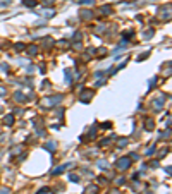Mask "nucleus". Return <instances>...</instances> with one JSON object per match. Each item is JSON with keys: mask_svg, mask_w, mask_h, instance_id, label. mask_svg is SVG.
Returning a JSON list of instances; mask_svg holds the SVG:
<instances>
[{"mask_svg": "<svg viewBox=\"0 0 172 194\" xmlns=\"http://www.w3.org/2000/svg\"><path fill=\"white\" fill-rule=\"evenodd\" d=\"M40 16L45 17V19H52L53 16H55V10L52 9V7H47V9H43L41 12H40Z\"/></svg>", "mask_w": 172, "mask_h": 194, "instance_id": "obj_7", "label": "nucleus"}, {"mask_svg": "<svg viewBox=\"0 0 172 194\" xmlns=\"http://www.w3.org/2000/svg\"><path fill=\"white\" fill-rule=\"evenodd\" d=\"M22 150V146H16V148H12V155H17L19 151Z\"/></svg>", "mask_w": 172, "mask_h": 194, "instance_id": "obj_32", "label": "nucleus"}, {"mask_svg": "<svg viewBox=\"0 0 172 194\" xmlns=\"http://www.w3.org/2000/svg\"><path fill=\"white\" fill-rule=\"evenodd\" d=\"M4 124L5 125H14V113H9L4 117Z\"/></svg>", "mask_w": 172, "mask_h": 194, "instance_id": "obj_14", "label": "nucleus"}, {"mask_svg": "<svg viewBox=\"0 0 172 194\" xmlns=\"http://www.w3.org/2000/svg\"><path fill=\"white\" fill-rule=\"evenodd\" d=\"M26 50H28V55H31V57H34L38 53V47L36 45H29V47H26Z\"/></svg>", "mask_w": 172, "mask_h": 194, "instance_id": "obj_12", "label": "nucleus"}, {"mask_svg": "<svg viewBox=\"0 0 172 194\" xmlns=\"http://www.w3.org/2000/svg\"><path fill=\"white\" fill-rule=\"evenodd\" d=\"M102 127H103V129H110V127H112V122H103V124H102Z\"/></svg>", "mask_w": 172, "mask_h": 194, "instance_id": "obj_29", "label": "nucleus"}, {"mask_svg": "<svg viewBox=\"0 0 172 194\" xmlns=\"http://www.w3.org/2000/svg\"><path fill=\"white\" fill-rule=\"evenodd\" d=\"M60 101H62V95H53V96L43 98L41 101H40V105H41L43 108H52V107H55V105H59Z\"/></svg>", "mask_w": 172, "mask_h": 194, "instance_id": "obj_1", "label": "nucleus"}, {"mask_svg": "<svg viewBox=\"0 0 172 194\" xmlns=\"http://www.w3.org/2000/svg\"><path fill=\"white\" fill-rule=\"evenodd\" d=\"M69 181L74 182V184H77V182H79V175H76V173H71V175H69Z\"/></svg>", "mask_w": 172, "mask_h": 194, "instance_id": "obj_21", "label": "nucleus"}, {"mask_svg": "<svg viewBox=\"0 0 172 194\" xmlns=\"http://www.w3.org/2000/svg\"><path fill=\"white\" fill-rule=\"evenodd\" d=\"M126 144H127V139H126V138H122V139H119V141H117V146H119V148H124Z\"/></svg>", "mask_w": 172, "mask_h": 194, "instance_id": "obj_23", "label": "nucleus"}, {"mask_svg": "<svg viewBox=\"0 0 172 194\" xmlns=\"http://www.w3.org/2000/svg\"><path fill=\"white\" fill-rule=\"evenodd\" d=\"M45 148H47V150H55V148H57V144H55V143H53V141H50V143H47V144H45Z\"/></svg>", "mask_w": 172, "mask_h": 194, "instance_id": "obj_24", "label": "nucleus"}, {"mask_svg": "<svg viewBox=\"0 0 172 194\" xmlns=\"http://www.w3.org/2000/svg\"><path fill=\"white\" fill-rule=\"evenodd\" d=\"M41 5L43 7H53V5H55V0H41Z\"/></svg>", "mask_w": 172, "mask_h": 194, "instance_id": "obj_18", "label": "nucleus"}, {"mask_svg": "<svg viewBox=\"0 0 172 194\" xmlns=\"http://www.w3.org/2000/svg\"><path fill=\"white\" fill-rule=\"evenodd\" d=\"M150 36H153V29H150V31H146L145 33V38H150Z\"/></svg>", "mask_w": 172, "mask_h": 194, "instance_id": "obj_36", "label": "nucleus"}, {"mask_svg": "<svg viewBox=\"0 0 172 194\" xmlns=\"http://www.w3.org/2000/svg\"><path fill=\"white\" fill-rule=\"evenodd\" d=\"M146 57H148V53H143V55H141V57H139V59H138V60H145Z\"/></svg>", "mask_w": 172, "mask_h": 194, "instance_id": "obj_42", "label": "nucleus"}, {"mask_svg": "<svg viewBox=\"0 0 172 194\" xmlns=\"http://www.w3.org/2000/svg\"><path fill=\"white\" fill-rule=\"evenodd\" d=\"M117 185H122V184H124V179H117Z\"/></svg>", "mask_w": 172, "mask_h": 194, "instance_id": "obj_40", "label": "nucleus"}, {"mask_svg": "<svg viewBox=\"0 0 172 194\" xmlns=\"http://www.w3.org/2000/svg\"><path fill=\"white\" fill-rule=\"evenodd\" d=\"M0 194H10V189H9V187H2V189H0Z\"/></svg>", "mask_w": 172, "mask_h": 194, "instance_id": "obj_33", "label": "nucleus"}, {"mask_svg": "<svg viewBox=\"0 0 172 194\" xmlns=\"http://www.w3.org/2000/svg\"><path fill=\"white\" fill-rule=\"evenodd\" d=\"M72 40H74V41H79V40H83V33H81V31H76V33L72 35Z\"/></svg>", "mask_w": 172, "mask_h": 194, "instance_id": "obj_20", "label": "nucleus"}, {"mask_svg": "<svg viewBox=\"0 0 172 194\" xmlns=\"http://www.w3.org/2000/svg\"><path fill=\"white\" fill-rule=\"evenodd\" d=\"M96 165H98V168H102V170H107V168H108V163L105 162V160H98Z\"/></svg>", "mask_w": 172, "mask_h": 194, "instance_id": "obj_16", "label": "nucleus"}, {"mask_svg": "<svg viewBox=\"0 0 172 194\" xmlns=\"http://www.w3.org/2000/svg\"><path fill=\"white\" fill-rule=\"evenodd\" d=\"M100 14H102V16H110L112 12H114V9H112V5H102V7H100Z\"/></svg>", "mask_w": 172, "mask_h": 194, "instance_id": "obj_9", "label": "nucleus"}, {"mask_svg": "<svg viewBox=\"0 0 172 194\" xmlns=\"http://www.w3.org/2000/svg\"><path fill=\"white\" fill-rule=\"evenodd\" d=\"M153 129H155L153 119H146V120H145V131H153Z\"/></svg>", "mask_w": 172, "mask_h": 194, "instance_id": "obj_11", "label": "nucleus"}, {"mask_svg": "<svg viewBox=\"0 0 172 194\" xmlns=\"http://www.w3.org/2000/svg\"><path fill=\"white\" fill-rule=\"evenodd\" d=\"M93 95H95V89H83L81 91V101L83 103H90L91 101V98H93Z\"/></svg>", "mask_w": 172, "mask_h": 194, "instance_id": "obj_3", "label": "nucleus"}, {"mask_svg": "<svg viewBox=\"0 0 172 194\" xmlns=\"http://www.w3.org/2000/svg\"><path fill=\"white\" fill-rule=\"evenodd\" d=\"M10 4V0H4V2H0V7H5V5Z\"/></svg>", "mask_w": 172, "mask_h": 194, "instance_id": "obj_39", "label": "nucleus"}, {"mask_svg": "<svg viewBox=\"0 0 172 194\" xmlns=\"http://www.w3.org/2000/svg\"><path fill=\"white\" fill-rule=\"evenodd\" d=\"M112 138H114V136H112ZM112 138H105V139H102V141L98 143V146H107L108 143L112 141Z\"/></svg>", "mask_w": 172, "mask_h": 194, "instance_id": "obj_22", "label": "nucleus"}, {"mask_svg": "<svg viewBox=\"0 0 172 194\" xmlns=\"http://www.w3.org/2000/svg\"><path fill=\"white\" fill-rule=\"evenodd\" d=\"M59 45H60V47H67V40H60Z\"/></svg>", "mask_w": 172, "mask_h": 194, "instance_id": "obj_37", "label": "nucleus"}, {"mask_svg": "<svg viewBox=\"0 0 172 194\" xmlns=\"http://www.w3.org/2000/svg\"><path fill=\"white\" fill-rule=\"evenodd\" d=\"M110 194H119V191H117V189H114V191H110Z\"/></svg>", "mask_w": 172, "mask_h": 194, "instance_id": "obj_44", "label": "nucleus"}, {"mask_svg": "<svg viewBox=\"0 0 172 194\" xmlns=\"http://www.w3.org/2000/svg\"><path fill=\"white\" fill-rule=\"evenodd\" d=\"M131 162H133V160L129 158V156H122V158H119L115 162V168L119 172H124V170H127V168L131 167Z\"/></svg>", "mask_w": 172, "mask_h": 194, "instance_id": "obj_2", "label": "nucleus"}, {"mask_svg": "<svg viewBox=\"0 0 172 194\" xmlns=\"http://www.w3.org/2000/svg\"><path fill=\"white\" fill-rule=\"evenodd\" d=\"M79 4L81 5H91L93 4V0H79Z\"/></svg>", "mask_w": 172, "mask_h": 194, "instance_id": "obj_28", "label": "nucleus"}, {"mask_svg": "<svg viewBox=\"0 0 172 194\" xmlns=\"http://www.w3.org/2000/svg\"><path fill=\"white\" fill-rule=\"evenodd\" d=\"M95 134H96V125H93L90 129V134H88V136H83V138L84 139H95Z\"/></svg>", "mask_w": 172, "mask_h": 194, "instance_id": "obj_15", "label": "nucleus"}, {"mask_svg": "<svg viewBox=\"0 0 172 194\" xmlns=\"http://www.w3.org/2000/svg\"><path fill=\"white\" fill-rule=\"evenodd\" d=\"M95 53H98L100 59H103V57L107 55V48H98V50H95Z\"/></svg>", "mask_w": 172, "mask_h": 194, "instance_id": "obj_19", "label": "nucleus"}, {"mask_svg": "<svg viewBox=\"0 0 172 194\" xmlns=\"http://www.w3.org/2000/svg\"><path fill=\"white\" fill-rule=\"evenodd\" d=\"M95 31H96V33H103V31H105V26H98Z\"/></svg>", "mask_w": 172, "mask_h": 194, "instance_id": "obj_38", "label": "nucleus"}, {"mask_svg": "<svg viewBox=\"0 0 172 194\" xmlns=\"http://www.w3.org/2000/svg\"><path fill=\"white\" fill-rule=\"evenodd\" d=\"M93 10H90V9H83L81 12H79V19L81 21H91L93 19Z\"/></svg>", "mask_w": 172, "mask_h": 194, "instance_id": "obj_5", "label": "nucleus"}, {"mask_svg": "<svg viewBox=\"0 0 172 194\" xmlns=\"http://www.w3.org/2000/svg\"><path fill=\"white\" fill-rule=\"evenodd\" d=\"M4 141H5V136L2 134V136H0V143H4Z\"/></svg>", "mask_w": 172, "mask_h": 194, "instance_id": "obj_43", "label": "nucleus"}, {"mask_svg": "<svg viewBox=\"0 0 172 194\" xmlns=\"http://www.w3.org/2000/svg\"><path fill=\"white\" fill-rule=\"evenodd\" d=\"M98 192V185L96 184H88L84 187V194H96Z\"/></svg>", "mask_w": 172, "mask_h": 194, "instance_id": "obj_8", "label": "nucleus"}, {"mask_svg": "<svg viewBox=\"0 0 172 194\" xmlns=\"http://www.w3.org/2000/svg\"><path fill=\"white\" fill-rule=\"evenodd\" d=\"M129 158H131V160H138V153H133V155L129 156Z\"/></svg>", "mask_w": 172, "mask_h": 194, "instance_id": "obj_41", "label": "nucleus"}, {"mask_svg": "<svg viewBox=\"0 0 172 194\" xmlns=\"http://www.w3.org/2000/svg\"><path fill=\"white\" fill-rule=\"evenodd\" d=\"M52 45H55V41L52 38H45V47H52Z\"/></svg>", "mask_w": 172, "mask_h": 194, "instance_id": "obj_26", "label": "nucleus"}, {"mask_svg": "<svg viewBox=\"0 0 172 194\" xmlns=\"http://www.w3.org/2000/svg\"><path fill=\"white\" fill-rule=\"evenodd\" d=\"M47 192H50V187H41L36 194H47Z\"/></svg>", "mask_w": 172, "mask_h": 194, "instance_id": "obj_27", "label": "nucleus"}, {"mask_svg": "<svg viewBox=\"0 0 172 194\" xmlns=\"http://www.w3.org/2000/svg\"><path fill=\"white\" fill-rule=\"evenodd\" d=\"M72 165H74V163L60 165V167H57V168H53V170H52V175H60V173L64 172V170H67V168H72Z\"/></svg>", "mask_w": 172, "mask_h": 194, "instance_id": "obj_6", "label": "nucleus"}, {"mask_svg": "<svg viewBox=\"0 0 172 194\" xmlns=\"http://www.w3.org/2000/svg\"><path fill=\"white\" fill-rule=\"evenodd\" d=\"M22 5H24V7H29V9H33V7H36V5H38V0H22Z\"/></svg>", "mask_w": 172, "mask_h": 194, "instance_id": "obj_13", "label": "nucleus"}, {"mask_svg": "<svg viewBox=\"0 0 172 194\" xmlns=\"http://www.w3.org/2000/svg\"><path fill=\"white\" fill-rule=\"evenodd\" d=\"M14 48H16L17 52H22V50L26 48V45L24 43H16V45H14Z\"/></svg>", "mask_w": 172, "mask_h": 194, "instance_id": "obj_25", "label": "nucleus"}, {"mask_svg": "<svg viewBox=\"0 0 172 194\" xmlns=\"http://www.w3.org/2000/svg\"><path fill=\"white\" fill-rule=\"evenodd\" d=\"M86 55H88V57H93L95 55V48H88V50H86Z\"/></svg>", "mask_w": 172, "mask_h": 194, "instance_id": "obj_30", "label": "nucleus"}, {"mask_svg": "<svg viewBox=\"0 0 172 194\" xmlns=\"http://www.w3.org/2000/svg\"><path fill=\"white\" fill-rule=\"evenodd\" d=\"M157 81H158V78H153V79H151V81H150V88L157 86Z\"/></svg>", "mask_w": 172, "mask_h": 194, "instance_id": "obj_31", "label": "nucleus"}, {"mask_svg": "<svg viewBox=\"0 0 172 194\" xmlns=\"http://www.w3.org/2000/svg\"><path fill=\"white\" fill-rule=\"evenodd\" d=\"M14 100H16V101H19V103H24V101H28V98H26L24 93H21V91H16V93H14Z\"/></svg>", "mask_w": 172, "mask_h": 194, "instance_id": "obj_10", "label": "nucleus"}, {"mask_svg": "<svg viewBox=\"0 0 172 194\" xmlns=\"http://www.w3.org/2000/svg\"><path fill=\"white\" fill-rule=\"evenodd\" d=\"M64 74H65V82H67V84H72V76H71L69 69H65V70H64Z\"/></svg>", "mask_w": 172, "mask_h": 194, "instance_id": "obj_17", "label": "nucleus"}, {"mask_svg": "<svg viewBox=\"0 0 172 194\" xmlns=\"http://www.w3.org/2000/svg\"><path fill=\"white\" fill-rule=\"evenodd\" d=\"M153 153H155V146H151V148L146 150V155H153Z\"/></svg>", "mask_w": 172, "mask_h": 194, "instance_id": "obj_35", "label": "nucleus"}, {"mask_svg": "<svg viewBox=\"0 0 172 194\" xmlns=\"http://www.w3.org/2000/svg\"><path fill=\"white\" fill-rule=\"evenodd\" d=\"M5 95H7V89L4 86H0V96H5Z\"/></svg>", "mask_w": 172, "mask_h": 194, "instance_id": "obj_34", "label": "nucleus"}, {"mask_svg": "<svg viewBox=\"0 0 172 194\" xmlns=\"http://www.w3.org/2000/svg\"><path fill=\"white\" fill-rule=\"evenodd\" d=\"M163 101H165V95H160L158 98H155L153 101H151V105H153V108H155V112H160V110H162Z\"/></svg>", "mask_w": 172, "mask_h": 194, "instance_id": "obj_4", "label": "nucleus"}]
</instances>
